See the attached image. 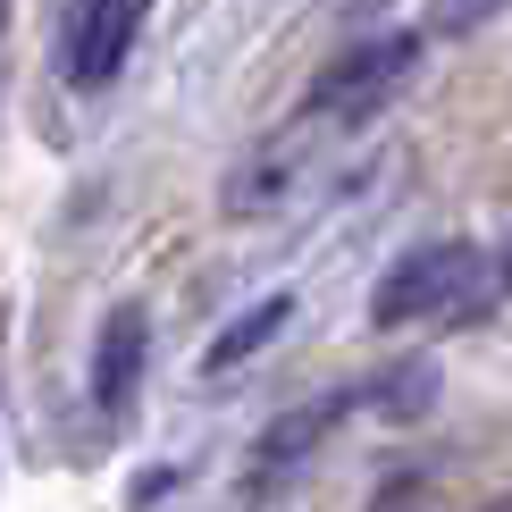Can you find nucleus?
<instances>
[{
	"mask_svg": "<svg viewBox=\"0 0 512 512\" xmlns=\"http://www.w3.org/2000/svg\"><path fill=\"white\" fill-rule=\"evenodd\" d=\"M496 512H504V504H496Z\"/></svg>",
	"mask_w": 512,
	"mask_h": 512,
	"instance_id": "9d476101",
	"label": "nucleus"
},
{
	"mask_svg": "<svg viewBox=\"0 0 512 512\" xmlns=\"http://www.w3.org/2000/svg\"><path fill=\"white\" fill-rule=\"evenodd\" d=\"M135 387H143V311L118 303L110 319H101V336H93V403L110 420H126Z\"/></svg>",
	"mask_w": 512,
	"mask_h": 512,
	"instance_id": "20e7f679",
	"label": "nucleus"
},
{
	"mask_svg": "<svg viewBox=\"0 0 512 512\" xmlns=\"http://www.w3.org/2000/svg\"><path fill=\"white\" fill-rule=\"evenodd\" d=\"M479 294V244H420V252H403V261L378 277V294H370V319L378 328H412V319H454L462 303Z\"/></svg>",
	"mask_w": 512,
	"mask_h": 512,
	"instance_id": "f257e3e1",
	"label": "nucleus"
},
{
	"mask_svg": "<svg viewBox=\"0 0 512 512\" xmlns=\"http://www.w3.org/2000/svg\"><path fill=\"white\" fill-rule=\"evenodd\" d=\"M286 319H294V294H261V303H252L236 328H219V336L202 345V370H236V361H252L277 328H286Z\"/></svg>",
	"mask_w": 512,
	"mask_h": 512,
	"instance_id": "423d86ee",
	"label": "nucleus"
},
{
	"mask_svg": "<svg viewBox=\"0 0 512 512\" xmlns=\"http://www.w3.org/2000/svg\"><path fill=\"white\" fill-rule=\"evenodd\" d=\"M496 9H504V0H429V34H471Z\"/></svg>",
	"mask_w": 512,
	"mask_h": 512,
	"instance_id": "6e6552de",
	"label": "nucleus"
},
{
	"mask_svg": "<svg viewBox=\"0 0 512 512\" xmlns=\"http://www.w3.org/2000/svg\"><path fill=\"white\" fill-rule=\"evenodd\" d=\"M504 294H512V244H504Z\"/></svg>",
	"mask_w": 512,
	"mask_h": 512,
	"instance_id": "1a4fd4ad",
	"label": "nucleus"
},
{
	"mask_svg": "<svg viewBox=\"0 0 512 512\" xmlns=\"http://www.w3.org/2000/svg\"><path fill=\"white\" fill-rule=\"evenodd\" d=\"M143 9H152V0H76L68 26H59V76H68L76 93H101V84L126 68V51H135Z\"/></svg>",
	"mask_w": 512,
	"mask_h": 512,
	"instance_id": "7ed1b4c3",
	"label": "nucleus"
},
{
	"mask_svg": "<svg viewBox=\"0 0 512 512\" xmlns=\"http://www.w3.org/2000/svg\"><path fill=\"white\" fill-rule=\"evenodd\" d=\"M412 59H420V34H370L353 51H336L319 68V84H311V118H370L412 76Z\"/></svg>",
	"mask_w": 512,
	"mask_h": 512,
	"instance_id": "f03ea898",
	"label": "nucleus"
},
{
	"mask_svg": "<svg viewBox=\"0 0 512 512\" xmlns=\"http://www.w3.org/2000/svg\"><path fill=\"white\" fill-rule=\"evenodd\" d=\"M345 403H353V395H319V403H303L294 420H277V429L261 437V479L294 471V462H303L311 445H319V429H336V420H345Z\"/></svg>",
	"mask_w": 512,
	"mask_h": 512,
	"instance_id": "39448f33",
	"label": "nucleus"
},
{
	"mask_svg": "<svg viewBox=\"0 0 512 512\" xmlns=\"http://www.w3.org/2000/svg\"><path fill=\"white\" fill-rule=\"evenodd\" d=\"M420 403H437V370L429 361H403L387 378V395H378V412H420Z\"/></svg>",
	"mask_w": 512,
	"mask_h": 512,
	"instance_id": "0eeeda50",
	"label": "nucleus"
}]
</instances>
